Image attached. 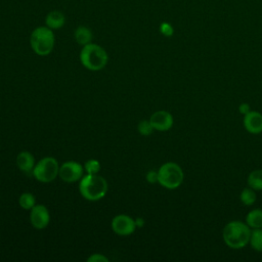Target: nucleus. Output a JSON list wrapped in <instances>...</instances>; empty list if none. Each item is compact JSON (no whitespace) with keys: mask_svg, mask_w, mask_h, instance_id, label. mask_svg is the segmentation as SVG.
<instances>
[{"mask_svg":"<svg viewBox=\"0 0 262 262\" xmlns=\"http://www.w3.org/2000/svg\"><path fill=\"white\" fill-rule=\"evenodd\" d=\"M135 224H136V227H142L144 225V219L141 217H137L135 219Z\"/></svg>","mask_w":262,"mask_h":262,"instance_id":"nucleus-26","label":"nucleus"},{"mask_svg":"<svg viewBox=\"0 0 262 262\" xmlns=\"http://www.w3.org/2000/svg\"><path fill=\"white\" fill-rule=\"evenodd\" d=\"M135 219L128 215L120 214L112 220V229L118 235H129L135 231Z\"/></svg>","mask_w":262,"mask_h":262,"instance_id":"nucleus-8","label":"nucleus"},{"mask_svg":"<svg viewBox=\"0 0 262 262\" xmlns=\"http://www.w3.org/2000/svg\"><path fill=\"white\" fill-rule=\"evenodd\" d=\"M30 221L36 229L45 228L50 221V215L47 208L44 205H35L31 209Z\"/></svg>","mask_w":262,"mask_h":262,"instance_id":"nucleus-9","label":"nucleus"},{"mask_svg":"<svg viewBox=\"0 0 262 262\" xmlns=\"http://www.w3.org/2000/svg\"><path fill=\"white\" fill-rule=\"evenodd\" d=\"M251 230L252 229L246 222L233 220L224 226L222 230V237L227 247L230 249L239 250L249 244Z\"/></svg>","mask_w":262,"mask_h":262,"instance_id":"nucleus-1","label":"nucleus"},{"mask_svg":"<svg viewBox=\"0 0 262 262\" xmlns=\"http://www.w3.org/2000/svg\"><path fill=\"white\" fill-rule=\"evenodd\" d=\"M108 60L106 51L98 44L89 43L82 47L80 52V61L90 71L102 70Z\"/></svg>","mask_w":262,"mask_h":262,"instance_id":"nucleus-3","label":"nucleus"},{"mask_svg":"<svg viewBox=\"0 0 262 262\" xmlns=\"http://www.w3.org/2000/svg\"><path fill=\"white\" fill-rule=\"evenodd\" d=\"M79 191L88 201H98L107 192L106 180L97 174H87L80 179Z\"/></svg>","mask_w":262,"mask_h":262,"instance_id":"nucleus-2","label":"nucleus"},{"mask_svg":"<svg viewBox=\"0 0 262 262\" xmlns=\"http://www.w3.org/2000/svg\"><path fill=\"white\" fill-rule=\"evenodd\" d=\"M59 165L52 157H45L41 159L33 169V176L40 182L49 183L58 176Z\"/></svg>","mask_w":262,"mask_h":262,"instance_id":"nucleus-6","label":"nucleus"},{"mask_svg":"<svg viewBox=\"0 0 262 262\" xmlns=\"http://www.w3.org/2000/svg\"><path fill=\"white\" fill-rule=\"evenodd\" d=\"M74 37L78 44L84 46V45L92 42L93 34L89 28H87L85 26H79L78 28H76V30L74 32Z\"/></svg>","mask_w":262,"mask_h":262,"instance_id":"nucleus-14","label":"nucleus"},{"mask_svg":"<svg viewBox=\"0 0 262 262\" xmlns=\"http://www.w3.org/2000/svg\"><path fill=\"white\" fill-rule=\"evenodd\" d=\"M19 206L25 210H31L36 205V198L31 192H24L18 199Z\"/></svg>","mask_w":262,"mask_h":262,"instance_id":"nucleus-18","label":"nucleus"},{"mask_svg":"<svg viewBox=\"0 0 262 262\" xmlns=\"http://www.w3.org/2000/svg\"><path fill=\"white\" fill-rule=\"evenodd\" d=\"M66 16L59 10H51L45 17V26L51 30H59L64 26Z\"/></svg>","mask_w":262,"mask_h":262,"instance_id":"nucleus-12","label":"nucleus"},{"mask_svg":"<svg viewBox=\"0 0 262 262\" xmlns=\"http://www.w3.org/2000/svg\"><path fill=\"white\" fill-rule=\"evenodd\" d=\"M88 262H107L108 258H106L104 255L96 253V254H92L90 257L87 258Z\"/></svg>","mask_w":262,"mask_h":262,"instance_id":"nucleus-23","label":"nucleus"},{"mask_svg":"<svg viewBox=\"0 0 262 262\" xmlns=\"http://www.w3.org/2000/svg\"><path fill=\"white\" fill-rule=\"evenodd\" d=\"M239 200L245 206H251L256 202V192L251 187H246L239 194Z\"/></svg>","mask_w":262,"mask_h":262,"instance_id":"nucleus-19","label":"nucleus"},{"mask_svg":"<svg viewBox=\"0 0 262 262\" xmlns=\"http://www.w3.org/2000/svg\"><path fill=\"white\" fill-rule=\"evenodd\" d=\"M243 125L251 134H260L262 132V114L257 111H250L244 115Z\"/></svg>","mask_w":262,"mask_h":262,"instance_id":"nucleus-11","label":"nucleus"},{"mask_svg":"<svg viewBox=\"0 0 262 262\" xmlns=\"http://www.w3.org/2000/svg\"><path fill=\"white\" fill-rule=\"evenodd\" d=\"M249 244L253 250L262 252V228H254L251 230Z\"/></svg>","mask_w":262,"mask_h":262,"instance_id":"nucleus-17","label":"nucleus"},{"mask_svg":"<svg viewBox=\"0 0 262 262\" xmlns=\"http://www.w3.org/2000/svg\"><path fill=\"white\" fill-rule=\"evenodd\" d=\"M249 187L254 190H262V169H257L252 171L248 175L247 179Z\"/></svg>","mask_w":262,"mask_h":262,"instance_id":"nucleus-16","label":"nucleus"},{"mask_svg":"<svg viewBox=\"0 0 262 262\" xmlns=\"http://www.w3.org/2000/svg\"><path fill=\"white\" fill-rule=\"evenodd\" d=\"M16 165L25 173H32L35 167V158L29 151H20L16 157Z\"/></svg>","mask_w":262,"mask_h":262,"instance_id":"nucleus-13","label":"nucleus"},{"mask_svg":"<svg viewBox=\"0 0 262 262\" xmlns=\"http://www.w3.org/2000/svg\"><path fill=\"white\" fill-rule=\"evenodd\" d=\"M54 43L55 37L53 30L46 26L37 27L31 33L30 45L33 51L40 56L50 54L54 48Z\"/></svg>","mask_w":262,"mask_h":262,"instance_id":"nucleus-4","label":"nucleus"},{"mask_svg":"<svg viewBox=\"0 0 262 262\" xmlns=\"http://www.w3.org/2000/svg\"><path fill=\"white\" fill-rule=\"evenodd\" d=\"M100 163L94 159L88 160L84 165V170L87 172V174H97L100 171Z\"/></svg>","mask_w":262,"mask_h":262,"instance_id":"nucleus-20","label":"nucleus"},{"mask_svg":"<svg viewBox=\"0 0 262 262\" xmlns=\"http://www.w3.org/2000/svg\"><path fill=\"white\" fill-rule=\"evenodd\" d=\"M246 223L251 229L262 228V210L261 209L251 210L246 216Z\"/></svg>","mask_w":262,"mask_h":262,"instance_id":"nucleus-15","label":"nucleus"},{"mask_svg":"<svg viewBox=\"0 0 262 262\" xmlns=\"http://www.w3.org/2000/svg\"><path fill=\"white\" fill-rule=\"evenodd\" d=\"M250 111H251L250 104L247 103V102H243V103H241L239 106H238V112H239L242 115H246V114H248Z\"/></svg>","mask_w":262,"mask_h":262,"instance_id":"nucleus-25","label":"nucleus"},{"mask_svg":"<svg viewBox=\"0 0 262 262\" xmlns=\"http://www.w3.org/2000/svg\"><path fill=\"white\" fill-rule=\"evenodd\" d=\"M137 129H138V132L143 135V136H148L150 135L152 132H154V127L151 126L149 120H142L138 123V126H137Z\"/></svg>","mask_w":262,"mask_h":262,"instance_id":"nucleus-21","label":"nucleus"},{"mask_svg":"<svg viewBox=\"0 0 262 262\" xmlns=\"http://www.w3.org/2000/svg\"><path fill=\"white\" fill-rule=\"evenodd\" d=\"M159 30H160V33L165 37H171L174 34V28L170 23H167V21L161 23Z\"/></svg>","mask_w":262,"mask_h":262,"instance_id":"nucleus-22","label":"nucleus"},{"mask_svg":"<svg viewBox=\"0 0 262 262\" xmlns=\"http://www.w3.org/2000/svg\"><path fill=\"white\" fill-rule=\"evenodd\" d=\"M184 179L182 168L175 162H167L158 170V183L167 189H175Z\"/></svg>","mask_w":262,"mask_h":262,"instance_id":"nucleus-5","label":"nucleus"},{"mask_svg":"<svg viewBox=\"0 0 262 262\" xmlns=\"http://www.w3.org/2000/svg\"><path fill=\"white\" fill-rule=\"evenodd\" d=\"M149 122L155 130L157 131H167L169 130L174 123L173 116L167 111H158L155 112L150 118Z\"/></svg>","mask_w":262,"mask_h":262,"instance_id":"nucleus-10","label":"nucleus"},{"mask_svg":"<svg viewBox=\"0 0 262 262\" xmlns=\"http://www.w3.org/2000/svg\"><path fill=\"white\" fill-rule=\"evenodd\" d=\"M84 167L75 161L64 162L58 171L59 178L68 183H73L80 180L83 177Z\"/></svg>","mask_w":262,"mask_h":262,"instance_id":"nucleus-7","label":"nucleus"},{"mask_svg":"<svg viewBox=\"0 0 262 262\" xmlns=\"http://www.w3.org/2000/svg\"><path fill=\"white\" fill-rule=\"evenodd\" d=\"M146 180L148 183H156L158 182V171H148L146 174Z\"/></svg>","mask_w":262,"mask_h":262,"instance_id":"nucleus-24","label":"nucleus"}]
</instances>
